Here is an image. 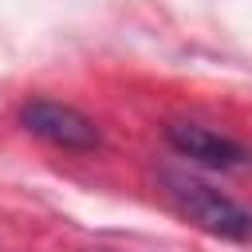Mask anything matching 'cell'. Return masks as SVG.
<instances>
[{"label":"cell","mask_w":252,"mask_h":252,"mask_svg":"<svg viewBox=\"0 0 252 252\" xmlns=\"http://www.w3.org/2000/svg\"><path fill=\"white\" fill-rule=\"evenodd\" d=\"M165 193H169L173 209L201 232L232 240V244L252 240V213L240 201H232L228 193H220L197 177H185V173H165Z\"/></svg>","instance_id":"6da1fadb"},{"label":"cell","mask_w":252,"mask_h":252,"mask_svg":"<svg viewBox=\"0 0 252 252\" xmlns=\"http://www.w3.org/2000/svg\"><path fill=\"white\" fill-rule=\"evenodd\" d=\"M20 126L59 150H94L98 146V126L83 110L55 102V98H28L20 106Z\"/></svg>","instance_id":"7a4b0ae2"},{"label":"cell","mask_w":252,"mask_h":252,"mask_svg":"<svg viewBox=\"0 0 252 252\" xmlns=\"http://www.w3.org/2000/svg\"><path fill=\"white\" fill-rule=\"evenodd\" d=\"M165 138L181 158H189L205 169H236L248 161V150L240 142H232L209 126H197V122H173V126H165Z\"/></svg>","instance_id":"3957f363"}]
</instances>
